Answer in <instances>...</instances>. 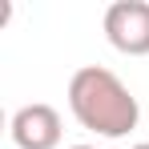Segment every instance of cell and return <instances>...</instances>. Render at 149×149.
Wrapping results in <instances>:
<instances>
[{
	"instance_id": "obj_1",
	"label": "cell",
	"mask_w": 149,
	"mask_h": 149,
	"mask_svg": "<svg viewBox=\"0 0 149 149\" xmlns=\"http://www.w3.org/2000/svg\"><path fill=\"white\" fill-rule=\"evenodd\" d=\"M69 109L89 133H101L109 141L125 137L141 121V105L125 89V81L101 65H85L69 77Z\"/></svg>"
},
{
	"instance_id": "obj_2",
	"label": "cell",
	"mask_w": 149,
	"mask_h": 149,
	"mask_svg": "<svg viewBox=\"0 0 149 149\" xmlns=\"http://www.w3.org/2000/svg\"><path fill=\"white\" fill-rule=\"evenodd\" d=\"M105 36L125 56L149 52V4L145 0H117L105 8Z\"/></svg>"
},
{
	"instance_id": "obj_3",
	"label": "cell",
	"mask_w": 149,
	"mask_h": 149,
	"mask_svg": "<svg viewBox=\"0 0 149 149\" xmlns=\"http://www.w3.org/2000/svg\"><path fill=\"white\" fill-rule=\"evenodd\" d=\"M12 141L20 149H56L61 145V113L45 101L20 105L12 113Z\"/></svg>"
},
{
	"instance_id": "obj_4",
	"label": "cell",
	"mask_w": 149,
	"mask_h": 149,
	"mask_svg": "<svg viewBox=\"0 0 149 149\" xmlns=\"http://www.w3.org/2000/svg\"><path fill=\"white\" fill-rule=\"evenodd\" d=\"M133 149H149V141H141V145H133Z\"/></svg>"
},
{
	"instance_id": "obj_5",
	"label": "cell",
	"mask_w": 149,
	"mask_h": 149,
	"mask_svg": "<svg viewBox=\"0 0 149 149\" xmlns=\"http://www.w3.org/2000/svg\"><path fill=\"white\" fill-rule=\"evenodd\" d=\"M69 149H93V145H69Z\"/></svg>"
}]
</instances>
